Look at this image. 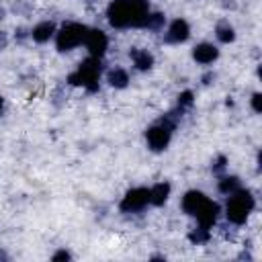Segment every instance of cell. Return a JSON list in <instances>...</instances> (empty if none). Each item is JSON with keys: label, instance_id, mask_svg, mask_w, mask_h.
<instances>
[{"label": "cell", "instance_id": "cell-17", "mask_svg": "<svg viewBox=\"0 0 262 262\" xmlns=\"http://www.w3.org/2000/svg\"><path fill=\"white\" fill-rule=\"evenodd\" d=\"M237 188H242L237 176H223V178L219 180V190H221L223 194H227V196H229L231 192H235Z\"/></svg>", "mask_w": 262, "mask_h": 262}, {"label": "cell", "instance_id": "cell-12", "mask_svg": "<svg viewBox=\"0 0 262 262\" xmlns=\"http://www.w3.org/2000/svg\"><path fill=\"white\" fill-rule=\"evenodd\" d=\"M53 35H55V25L51 20H43V23L35 25L31 31V37L35 43H47Z\"/></svg>", "mask_w": 262, "mask_h": 262}, {"label": "cell", "instance_id": "cell-10", "mask_svg": "<svg viewBox=\"0 0 262 262\" xmlns=\"http://www.w3.org/2000/svg\"><path fill=\"white\" fill-rule=\"evenodd\" d=\"M194 217H196L199 225H203V227H213L215 221H217V217H219V205L213 203L211 199H207L205 205L199 209V213H196Z\"/></svg>", "mask_w": 262, "mask_h": 262}, {"label": "cell", "instance_id": "cell-1", "mask_svg": "<svg viewBox=\"0 0 262 262\" xmlns=\"http://www.w3.org/2000/svg\"><path fill=\"white\" fill-rule=\"evenodd\" d=\"M147 16H149L147 0H113L106 8V18L115 29L145 27Z\"/></svg>", "mask_w": 262, "mask_h": 262}, {"label": "cell", "instance_id": "cell-11", "mask_svg": "<svg viewBox=\"0 0 262 262\" xmlns=\"http://www.w3.org/2000/svg\"><path fill=\"white\" fill-rule=\"evenodd\" d=\"M205 201H207V196L201 192V190H188L184 196H182V211L186 213V215H196L199 213V209L205 205Z\"/></svg>", "mask_w": 262, "mask_h": 262}, {"label": "cell", "instance_id": "cell-22", "mask_svg": "<svg viewBox=\"0 0 262 262\" xmlns=\"http://www.w3.org/2000/svg\"><path fill=\"white\" fill-rule=\"evenodd\" d=\"M51 260H55V262H57V260H70V254H68L66 250H59L57 254H53V258H51Z\"/></svg>", "mask_w": 262, "mask_h": 262}, {"label": "cell", "instance_id": "cell-2", "mask_svg": "<svg viewBox=\"0 0 262 262\" xmlns=\"http://www.w3.org/2000/svg\"><path fill=\"white\" fill-rule=\"evenodd\" d=\"M256 207V201L252 196L250 190H244V188H237L235 192L229 194L227 199V205H225V217L235 223V225H242L246 223V219L250 217V213L254 211Z\"/></svg>", "mask_w": 262, "mask_h": 262}, {"label": "cell", "instance_id": "cell-20", "mask_svg": "<svg viewBox=\"0 0 262 262\" xmlns=\"http://www.w3.org/2000/svg\"><path fill=\"white\" fill-rule=\"evenodd\" d=\"M192 92L190 90H184V92H180L178 94V106L182 108V106H192Z\"/></svg>", "mask_w": 262, "mask_h": 262}, {"label": "cell", "instance_id": "cell-16", "mask_svg": "<svg viewBox=\"0 0 262 262\" xmlns=\"http://www.w3.org/2000/svg\"><path fill=\"white\" fill-rule=\"evenodd\" d=\"M215 37H217L221 43H231V41L235 39V31H233V27H231L227 20H221V23H217V27H215Z\"/></svg>", "mask_w": 262, "mask_h": 262}, {"label": "cell", "instance_id": "cell-3", "mask_svg": "<svg viewBox=\"0 0 262 262\" xmlns=\"http://www.w3.org/2000/svg\"><path fill=\"white\" fill-rule=\"evenodd\" d=\"M68 82L74 84V86H84L90 92L98 90V82H100V59L98 57H92V55L88 59H84L78 66V70L74 74H70Z\"/></svg>", "mask_w": 262, "mask_h": 262}, {"label": "cell", "instance_id": "cell-15", "mask_svg": "<svg viewBox=\"0 0 262 262\" xmlns=\"http://www.w3.org/2000/svg\"><path fill=\"white\" fill-rule=\"evenodd\" d=\"M106 82L113 86V88H125L129 84V74L123 70V68H113L108 74H106Z\"/></svg>", "mask_w": 262, "mask_h": 262}, {"label": "cell", "instance_id": "cell-18", "mask_svg": "<svg viewBox=\"0 0 262 262\" xmlns=\"http://www.w3.org/2000/svg\"><path fill=\"white\" fill-rule=\"evenodd\" d=\"M164 23H166V16L162 14V12H149V16H147V20H145V29H151V31H158V29H162L164 27Z\"/></svg>", "mask_w": 262, "mask_h": 262}, {"label": "cell", "instance_id": "cell-24", "mask_svg": "<svg viewBox=\"0 0 262 262\" xmlns=\"http://www.w3.org/2000/svg\"><path fill=\"white\" fill-rule=\"evenodd\" d=\"M2 106H4V98L0 96V111H2Z\"/></svg>", "mask_w": 262, "mask_h": 262}, {"label": "cell", "instance_id": "cell-6", "mask_svg": "<svg viewBox=\"0 0 262 262\" xmlns=\"http://www.w3.org/2000/svg\"><path fill=\"white\" fill-rule=\"evenodd\" d=\"M147 203H149V188L137 186V188H131L125 192L119 207L123 213H135V211H141Z\"/></svg>", "mask_w": 262, "mask_h": 262}, {"label": "cell", "instance_id": "cell-9", "mask_svg": "<svg viewBox=\"0 0 262 262\" xmlns=\"http://www.w3.org/2000/svg\"><path fill=\"white\" fill-rule=\"evenodd\" d=\"M192 57H194V61L196 63H203V66H209V63H213L217 57H219V49L213 45V43H199V45H194V49H192Z\"/></svg>", "mask_w": 262, "mask_h": 262}, {"label": "cell", "instance_id": "cell-19", "mask_svg": "<svg viewBox=\"0 0 262 262\" xmlns=\"http://www.w3.org/2000/svg\"><path fill=\"white\" fill-rule=\"evenodd\" d=\"M207 237H209V227H203V225H199V229L190 233V239H192V242H196V244L205 242Z\"/></svg>", "mask_w": 262, "mask_h": 262}, {"label": "cell", "instance_id": "cell-13", "mask_svg": "<svg viewBox=\"0 0 262 262\" xmlns=\"http://www.w3.org/2000/svg\"><path fill=\"white\" fill-rule=\"evenodd\" d=\"M129 57L133 61V66L139 70V72H145L154 66V55L147 51V49H131L129 51Z\"/></svg>", "mask_w": 262, "mask_h": 262}, {"label": "cell", "instance_id": "cell-14", "mask_svg": "<svg viewBox=\"0 0 262 262\" xmlns=\"http://www.w3.org/2000/svg\"><path fill=\"white\" fill-rule=\"evenodd\" d=\"M170 190H172V188H170L168 182H158V184H154V186L149 188V203L156 205V207H162V205L168 201Z\"/></svg>", "mask_w": 262, "mask_h": 262}, {"label": "cell", "instance_id": "cell-5", "mask_svg": "<svg viewBox=\"0 0 262 262\" xmlns=\"http://www.w3.org/2000/svg\"><path fill=\"white\" fill-rule=\"evenodd\" d=\"M172 131H174V121H170V119H162L156 125H151L145 131V139H147L149 149H154V151L166 149L170 139H172Z\"/></svg>", "mask_w": 262, "mask_h": 262}, {"label": "cell", "instance_id": "cell-7", "mask_svg": "<svg viewBox=\"0 0 262 262\" xmlns=\"http://www.w3.org/2000/svg\"><path fill=\"white\" fill-rule=\"evenodd\" d=\"M84 45L88 49V53L92 57H102L106 53V47H108V39L106 35L100 31V29H88L86 33V39H84Z\"/></svg>", "mask_w": 262, "mask_h": 262}, {"label": "cell", "instance_id": "cell-8", "mask_svg": "<svg viewBox=\"0 0 262 262\" xmlns=\"http://www.w3.org/2000/svg\"><path fill=\"white\" fill-rule=\"evenodd\" d=\"M190 37V27L184 18H174L166 29V43H184Z\"/></svg>", "mask_w": 262, "mask_h": 262}, {"label": "cell", "instance_id": "cell-23", "mask_svg": "<svg viewBox=\"0 0 262 262\" xmlns=\"http://www.w3.org/2000/svg\"><path fill=\"white\" fill-rule=\"evenodd\" d=\"M221 168H225V158H219L215 162V170H221Z\"/></svg>", "mask_w": 262, "mask_h": 262}, {"label": "cell", "instance_id": "cell-4", "mask_svg": "<svg viewBox=\"0 0 262 262\" xmlns=\"http://www.w3.org/2000/svg\"><path fill=\"white\" fill-rule=\"evenodd\" d=\"M88 27L82 23H66L59 31H55V45L57 51H72L74 47L82 45L86 39Z\"/></svg>", "mask_w": 262, "mask_h": 262}, {"label": "cell", "instance_id": "cell-21", "mask_svg": "<svg viewBox=\"0 0 262 262\" xmlns=\"http://www.w3.org/2000/svg\"><path fill=\"white\" fill-rule=\"evenodd\" d=\"M252 108H254V113H262V94L260 92H256L252 96Z\"/></svg>", "mask_w": 262, "mask_h": 262}]
</instances>
